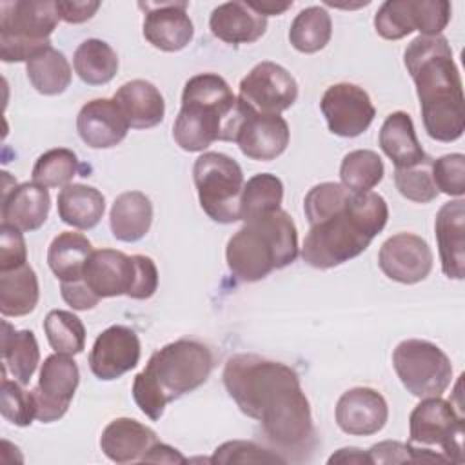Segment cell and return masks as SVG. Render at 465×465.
<instances>
[{
	"instance_id": "1",
	"label": "cell",
	"mask_w": 465,
	"mask_h": 465,
	"mask_svg": "<svg viewBox=\"0 0 465 465\" xmlns=\"http://www.w3.org/2000/svg\"><path fill=\"white\" fill-rule=\"evenodd\" d=\"M223 385L238 409L262 427L271 450L285 463L307 461L318 443L311 403L294 369L258 354L227 360Z\"/></svg>"
},
{
	"instance_id": "2",
	"label": "cell",
	"mask_w": 465,
	"mask_h": 465,
	"mask_svg": "<svg viewBox=\"0 0 465 465\" xmlns=\"http://www.w3.org/2000/svg\"><path fill=\"white\" fill-rule=\"evenodd\" d=\"M303 213L311 229L302 258L314 269H332L360 256L389 220V205L381 194L352 193L336 182L309 189Z\"/></svg>"
},
{
	"instance_id": "3",
	"label": "cell",
	"mask_w": 465,
	"mask_h": 465,
	"mask_svg": "<svg viewBox=\"0 0 465 465\" xmlns=\"http://www.w3.org/2000/svg\"><path fill=\"white\" fill-rule=\"evenodd\" d=\"M420 100L427 134L436 142H456L465 131L461 76L445 36H416L403 53Z\"/></svg>"
},
{
	"instance_id": "4",
	"label": "cell",
	"mask_w": 465,
	"mask_h": 465,
	"mask_svg": "<svg viewBox=\"0 0 465 465\" xmlns=\"http://www.w3.org/2000/svg\"><path fill=\"white\" fill-rule=\"evenodd\" d=\"M214 367L213 351L198 340H174L158 349L134 376L133 400L151 420H160L167 403L203 385Z\"/></svg>"
},
{
	"instance_id": "5",
	"label": "cell",
	"mask_w": 465,
	"mask_h": 465,
	"mask_svg": "<svg viewBox=\"0 0 465 465\" xmlns=\"http://www.w3.org/2000/svg\"><path fill=\"white\" fill-rule=\"evenodd\" d=\"M242 118V104L225 78L216 73H200L183 85L173 138L183 151L200 153L216 140L234 142Z\"/></svg>"
},
{
	"instance_id": "6",
	"label": "cell",
	"mask_w": 465,
	"mask_h": 465,
	"mask_svg": "<svg viewBox=\"0 0 465 465\" xmlns=\"http://www.w3.org/2000/svg\"><path fill=\"white\" fill-rule=\"evenodd\" d=\"M298 252L296 223L287 211L278 209L243 222L225 245V262L238 282L252 283L291 265Z\"/></svg>"
},
{
	"instance_id": "7",
	"label": "cell",
	"mask_w": 465,
	"mask_h": 465,
	"mask_svg": "<svg viewBox=\"0 0 465 465\" xmlns=\"http://www.w3.org/2000/svg\"><path fill=\"white\" fill-rule=\"evenodd\" d=\"M82 280L100 300L122 294L147 300L158 289V269L145 254L129 256L114 249H98L91 252Z\"/></svg>"
},
{
	"instance_id": "8",
	"label": "cell",
	"mask_w": 465,
	"mask_h": 465,
	"mask_svg": "<svg viewBox=\"0 0 465 465\" xmlns=\"http://www.w3.org/2000/svg\"><path fill=\"white\" fill-rule=\"evenodd\" d=\"M56 2L15 0L0 4V58L5 64L29 62L51 45L58 25Z\"/></svg>"
},
{
	"instance_id": "9",
	"label": "cell",
	"mask_w": 465,
	"mask_h": 465,
	"mask_svg": "<svg viewBox=\"0 0 465 465\" xmlns=\"http://www.w3.org/2000/svg\"><path fill=\"white\" fill-rule=\"evenodd\" d=\"M193 180L200 207L218 223L242 220L240 202L243 191V171L240 163L225 153H202L193 165Z\"/></svg>"
},
{
	"instance_id": "10",
	"label": "cell",
	"mask_w": 465,
	"mask_h": 465,
	"mask_svg": "<svg viewBox=\"0 0 465 465\" xmlns=\"http://www.w3.org/2000/svg\"><path fill=\"white\" fill-rule=\"evenodd\" d=\"M392 367L407 392L416 398L441 396L452 381L449 356L429 340L400 341L392 352Z\"/></svg>"
},
{
	"instance_id": "11",
	"label": "cell",
	"mask_w": 465,
	"mask_h": 465,
	"mask_svg": "<svg viewBox=\"0 0 465 465\" xmlns=\"http://www.w3.org/2000/svg\"><path fill=\"white\" fill-rule=\"evenodd\" d=\"M409 443L429 450L440 447L447 461L463 463V416L441 396L421 398L409 416Z\"/></svg>"
},
{
	"instance_id": "12",
	"label": "cell",
	"mask_w": 465,
	"mask_h": 465,
	"mask_svg": "<svg viewBox=\"0 0 465 465\" xmlns=\"http://www.w3.org/2000/svg\"><path fill=\"white\" fill-rule=\"evenodd\" d=\"M447 0H387L374 15V29L385 40H400L412 31L438 36L450 22Z\"/></svg>"
},
{
	"instance_id": "13",
	"label": "cell",
	"mask_w": 465,
	"mask_h": 465,
	"mask_svg": "<svg viewBox=\"0 0 465 465\" xmlns=\"http://www.w3.org/2000/svg\"><path fill=\"white\" fill-rule=\"evenodd\" d=\"M238 98L252 111L280 114L296 102L298 82L283 65L265 60L242 78Z\"/></svg>"
},
{
	"instance_id": "14",
	"label": "cell",
	"mask_w": 465,
	"mask_h": 465,
	"mask_svg": "<svg viewBox=\"0 0 465 465\" xmlns=\"http://www.w3.org/2000/svg\"><path fill=\"white\" fill-rule=\"evenodd\" d=\"M80 371L73 356L54 352L47 356L40 367L36 387L31 391L36 405V420L51 423L60 420L76 392Z\"/></svg>"
},
{
	"instance_id": "15",
	"label": "cell",
	"mask_w": 465,
	"mask_h": 465,
	"mask_svg": "<svg viewBox=\"0 0 465 465\" xmlns=\"http://www.w3.org/2000/svg\"><path fill=\"white\" fill-rule=\"evenodd\" d=\"M320 109L329 131L341 138L360 136L371 127L376 116L369 93L351 82L327 87L320 100Z\"/></svg>"
},
{
	"instance_id": "16",
	"label": "cell",
	"mask_w": 465,
	"mask_h": 465,
	"mask_svg": "<svg viewBox=\"0 0 465 465\" xmlns=\"http://www.w3.org/2000/svg\"><path fill=\"white\" fill-rule=\"evenodd\" d=\"M432 251L429 243L412 232H398L387 238L378 252L381 272L398 283L414 285L423 282L432 269Z\"/></svg>"
},
{
	"instance_id": "17",
	"label": "cell",
	"mask_w": 465,
	"mask_h": 465,
	"mask_svg": "<svg viewBox=\"0 0 465 465\" xmlns=\"http://www.w3.org/2000/svg\"><path fill=\"white\" fill-rule=\"evenodd\" d=\"M240 100V98H238ZM243 118L238 127L234 143L243 156L256 162H271L278 158L289 145L291 131L283 116L252 111L242 100Z\"/></svg>"
},
{
	"instance_id": "18",
	"label": "cell",
	"mask_w": 465,
	"mask_h": 465,
	"mask_svg": "<svg viewBox=\"0 0 465 465\" xmlns=\"http://www.w3.org/2000/svg\"><path fill=\"white\" fill-rule=\"evenodd\" d=\"M140 338L127 325H111L102 331L89 352L91 372L104 381L116 380L140 361Z\"/></svg>"
},
{
	"instance_id": "19",
	"label": "cell",
	"mask_w": 465,
	"mask_h": 465,
	"mask_svg": "<svg viewBox=\"0 0 465 465\" xmlns=\"http://www.w3.org/2000/svg\"><path fill=\"white\" fill-rule=\"evenodd\" d=\"M187 2H140L145 11L143 36L165 53H176L187 47L194 36L193 20L187 15Z\"/></svg>"
},
{
	"instance_id": "20",
	"label": "cell",
	"mask_w": 465,
	"mask_h": 465,
	"mask_svg": "<svg viewBox=\"0 0 465 465\" xmlns=\"http://www.w3.org/2000/svg\"><path fill=\"white\" fill-rule=\"evenodd\" d=\"M334 420L349 436H372L385 427L389 405L376 389L352 387L338 398Z\"/></svg>"
},
{
	"instance_id": "21",
	"label": "cell",
	"mask_w": 465,
	"mask_h": 465,
	"mask_svg": "<svg viewBox=\"0 0 465 465\" xmlns=\"http://www.w3.org/2000/svg\"><path fill=\"white\" fill-rule=\"evenodd\" d=\"M76 131L91 149H111L127 136L129 124L114 100L94 98L82 105L76 116Z\"/></svg>"
},
{
	"instance_id": "22",
	"label": "cell",
	"mask_w": 465,
	"mask_h": 465,
	"mask_svg": "<svg viewBox=\"0 0 465 465\" xmlns=\"http://www.w3.org/2000/svg\"><path fill=\"white\" fill-rule=\"evenodd\" d=\"M434 234L441 271L450 280L465 278V200L443 203L436 214Z\"/></svg>"
},
{
	"instance_id": "23",
	"label": "cell",
	"mask_w": 465,
	"mask_h": 465,
	"mask_svg": "<svg viewBox=\"0 0 465 465\" xmlns=\"http://www.w3.org/2000/svg\"><path fill=\"white\" fill-rule=\"evenodd\" d=\"M51 196L47 187L35 182L4 187L2 191V225L31 232L40 229L49 214Z\"/></svg>"
},
{
	"instance_id": "24",
	"label": "cell",
	"mask_w": 465,
	"mask_h": 465,
	"mask_svg": "<svg viewBox=\"0 0 465 465\" xmlns=\"http://www.w3.org/2000/svg\"><path fill=\"white\" fill-rule=\"evenodd\" d=\"M156 441L158 436L151 427L133 418H116L102 430L100 449L114 463H133L142 461Z\"/></svg>"
},
{
	"instance_id": "25",
	"label": "cell",
	"mask_w": 465,
	"mask_h": 465,
	"mask_svg": "<svg viewBox=\"0 0 465 465\" xmlns=\"http://www.w3.org/2000/svg\"><path fill=\"white\" fill-rule=\"evenodd\" d=\"M209 29L225 44H252L265 35L267 18L251 9L247 2H225L213 9Z\"/></svg>"
},
{
	"instance_id": "26",
	"label": "cell",
	"mask_w": 465,
	"mask_h": 465,
	"mask_svg": "<svg viewBox=\"0 0 465 465\" xmlns=\"http://www.w3.org/2000/svg\"><path fill=\"white\" fill-rule=\"evenodd\" d=\"M113 100L133 129H151L165 116V102L162 93L154 84L142 78L120 85Z\"/></svg>"
},
{
	"instance_id": "27",
	"label": "cell",
	"mask_w": 465,
	"mask_h": 465,
	"mask_svg": "<svg viewBox=\"0 0 465 465\" xmlns=\"http://www.w3.org/2000/svg\"><path fill=\"white\" fill-rule=\"evenodd\" d=\"M378 143L396 169L416 167L430 160L416 136L411 114L405 111H394L385 118L380 129Z\"/></svg>"
},
{
	"instance_id": "28",
	"label": "cell",
	"mask_w": 465,
	"mask_h": 465,
	"mask_svg": "<svg viewBox=\"0 0 465 465\" xmlns=\"http://www.w3.org/2000/svg\"><path fill=\"white\" fill-rule=\"evenodd\" d=\"M153 223V203L142 191H127L114 198L109 227L116 240L133 243L142 240Z\"/></svg>"
},
{
	"instance_id": "29",
	"label": "cell",
	"mask_w": 465,
	"mask_h": 465,
	"mask_svg": "<svg viewBox=\"0 0 465 465\" xmlns=\"http://www.w3.org/2000/svg\"><path fill=\"white\" fill-rule=\"evenodd\" d=\"M58 218L74 229L89 231L98 225L105 211L104 194L85 183H69L56 196Z\"/></svg>"
},
{
	"instance_id": "30",
	"label": "cell",
	"mask_w": 465,
	"mask_h": 465,
	"mask_svg": "<svg viewBox=\"0 0 465 465\" xmlns=\"http://www.w3.org/2000/svg\"><path fill=\"white\" fill-rule=\"evenodd\" d=\"M40 363V349L33 331H15L9 322H2V372L27 385Z\"/></svg>"
},
{
	"instance_id": "31",
	"label": "cell",
	"mask_w": 465,
	"mask_h": 465,
	"mask_svg": "<svg viewBox=\"0 0 465 465\" xmlns=\"http://www.w3.org/2000/svg\"><path fill=\"white\" fill-rule=\"evenodd\" d=\"M40 298L36 272L29 263L0 271V312L5 318L25 316L35 311Z\"/></svg>"
},
{
	"instance_id": "32",
	"label": "cell",
	"mask_w": 465,
	"mask_h": 465,
	"mask_svg": "<svg viewBox=\"0 0 465 465\" xmlns=\"http://www.w3.org/2000/svg\"><path fill=\"white\" fill-rule=\"evenodd\" d=\"M93 252V243L82 232L64 231L53 238L47 249V265L60 282H74Z\"/></svg>"
},
{
	"instance_id": "33",
	"label": "cell",
	"mask_w": 465,
	"mask_h": 465,
	"mask_svg": "<svg viewBox=\"0 0 465 465\" xmlns=\"http://www.w3.org/2000/svg\"><path fill=\"white\" fill-rule=\"evenodd\" d=\"M73 65L78 78L87 85H105L118 73V54L116 51L100 38L84 40L74 54Z\"/></svg>"
},
{
	"instance_id": "34",
	"label": "cell",
	"mask_w": 465,
	"mask_h": 465,
	"mask_svg": "<svg viewBox=\"0 0 465 465\" xmlns=\"http://www.w3.org/2000/svg\"><path fill=\"white\" fill-rule=\"evenodd\" d=\"M25 73L31 85L45 96L62 94L71 84V65L65 54L53 45L40 51L25 64Z\"/></svg>"
},
{
	"instance_id": "35",
	"label": "cell",
	"mask_w": 465,
	"mask_h": 465,
	"mask_svg": "<svg viewBox=\"0 0 465 465\" xmlns=\"http://www.w3.org/2000/svg\"><path fill=\"white\" fill-rule=\"evenodd\" d=\"M332 36V20L325 7L311 5L302 9L289 27L291 45L305 54L322 51Z\"/></svg>"
},
{
	"instance_id": "36",
	"label": "cell",
	"mask_w": 465,
	"mask_h": 465,
	"mask_svg": "<svg viewBox=\"0 0 465 465\" xmlns=\"http://www.w3.org/2000/svg\"><path fill=\"white\" fill-rule=\"evenodd\" d=\"M283 202V183L276 174L258 173L243 183L240 214L242 220H252L282 209Z\"/></svg>"
},
{
	"instance_id": "37",
	"label": "cell",
	"mask_w": 465,
	"mask_h": 465,
	"mask_svg": "<svg viewBox=\"0 0 465 465\" xmlns=\"http://www.w3.org/2000/svg\"><path fill=\"white\" fill-rule=\"evenodd\" d=\"M385 174L383 162L376 151L356 149L343 156L340 165V180L352 193L372 191Z\"/></svg>"
},
{
	"instance_id": "38",
	"label": "cell",
	"mask_w": 465,
	"mask_h": 465,
	"mask_svg": "<svg viewBox=\"0 0 465 465\" xmlns=\"http://www.w3.org/2000/svg\"><path fill=\"white\" fill-rule=\"evenodd\" d=\"M44 332L54 352L74 356L85 347V325L71 311H49L44 320Z\"/></svg>"
},
{
	"instance_id": "39",
	"label": "cell",
	"mask_w": 465,
	"mask_h": 465,
	"mask_svg": "<svg viewBox=\"0 0 465 465\" xmlns=\"http://www.w3.org/2000/svg\"><path fill=\"white\" fill-rule=\"evenodd\" d=\"M80 162L74 151L67 147L49 149L40 154L33 165V182L44 187H65L78 174Z\"/></svg>"
},
{
	"instance_id": "40",
	"label": "cell",
	"mask_w": 465,
	"mask_h": 465,
	"mask_svg": "<svg viewBox=\"0 0 465 465\" xmlns=\"http://www.w3.org/2000/svg\"><path fill=\"white\" fill-rule=\"evenodd\" d=\"M0 411L2 416L18 427H27L36 420V405L31 391H24L22 383L16 380H7L2 372V391H0Z\"/></svg>"
},
{
	"instance_id": "41",
	"label": "cell",
	"mask_w": 465,
	"mask_h": 465,
	"mask_svg": "<svg viewBox=\"0 0 465 465\" xmlns=\"http://www.w3.org/2000/svg\"><path fill=\"white\" fill-rule=\"evenodd\" d=\"M432 158L409 169H394V185L398 193L416 203H429L440 194L430 174Z\"/></svg>"
},
{
	"instance_id": "42",
	"label": "cell",
	"mask_w": 465,
	"mask_h": 465,
	"mask_svg": "<svg viewBox=\"0 0 465 465\" xmlns=\"http://www.w3.org/2000/svg\"><path fill=\"white\" fill-rule=\"evenodd\" d=\"M432 182L438 193L463 198L465 194V156L461 153L443 154L430 163Z\"/></svg>"
},
{
	"instance_id": "43",
	"label": "cell",
	"mask_w": 465,
	"mask_h": 465,
	"mask_svg": "<svg viewBox=\"0 0 465 465\" xmlns=\"http://www.w3.org/2000/svg\"><path fill=\"white\" fill-rule=\"evenodd\" d=\"M211 463H285V460L271 449L254 441L232 440L216 447L209 460Z\"/></svg>"
},
{
	"instance_id": "44",
	"label": "cell",
	"mask_w": 465,
	"mask_h": 465,
	"mask_svg": "<svg viewBox=\"0 0 465 465\" xmlns=\"http://www.w3.org/2000/svg\"><path fill=\"white\" fill-rule=\"evenodd\" d=\"M372 463H403V461H445V458L434 450L421 449L401 441H380L369 450Z\"/></svg>"
},
{
	"instance_id": "45",
	"label": "cell",
	"mask_w": 465,
	"mask_h": 465,
	"mask_svg": "<svg viewBox=\"0 0 465 465\" xmlns=\"http://www.w3.org/2000/svg\"><path fill=\"white\" fill-rule=\"evenodd\" d=\"M27 263V247L22 231L0 225V271Z\"/></svg>"
},
{
	"instance_id": "46",
	"label": "cell",
	"mask_w": 465,
	"mask_h": 465,
	"mask_svg": "<svg viewBox=\"0 0 465 465\" xmlns=\"http://www.w3.org/2000/svg\"><path fill=\"white\" fill-rule=\"evenodd\" d=\"M60 294H62L64 302L76 311L93 309L100 302V298L96 294H93V291L87 287V283L82 278L74 280V282H62Z\"/></svg>"
},
{
	"instance_id": "47",
	"label": "cell",
	"mask_w": 465,
	"mask_h": 465,
	"mask_svg": "<svg viewBox=\"0 0 465 465\" xmlns=\"http://www.w3.org/2000/svg\"><path fill=\"white\" fill-rule=\"evenodd\" d=\"M100 5L96 0H56V13L67 24H84L94 16Z\"/></svg>"
},
{
	"instance_id": "48",
	"label": "cell",
	"mask_w": 465,
	"mask_h": 465,
	"mask_svg": "<svg viewBox=\"0 0 465 465\" xmlns=\"http://www.w3.org/2000/svg\"><path fill=\"white\" fill-rule=\"evenodd\" d=\"M142 461H145V463H185L187 458L180 450H176L174 447H171L167 443H162V441H156L147 450V454L142 458Z\"/></svg>"
},
{
	"instance_id": "49",
	"label": "cell",
	"mask_w": 465,
	"mask_h": 465,
	"mask_svg": "<svg viewBox=\"0 0 465 465\" xmlns=\"http://www.w3.org/2000/svg\"><path fill=\"white\" fill-rule=\"evenodd\" d=\"M329 463H372L371 461V456L369 452H363L361 449L358 447H343V449H338L331 458H329Z\"/></svg>"
},
{
	"instance_id": "50",
	"label": "cell",
	"mask_w": 465,
	"mask_h": 465,
	"mask_svg": "<svg viewBox=\"0 0 465 465\" xmlns=\"http://www.w3.org/2000/svg\"><path fill=\"white\" fill-rule=\"evenodd\" d=\"M249 7L262 16H278L292 7V2H274V0H247Z\"/></svg>"
}]
</instances>
